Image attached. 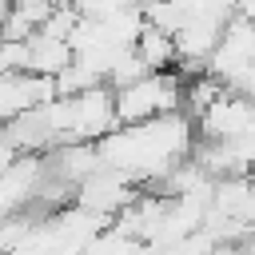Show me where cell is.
Wrapping results in <instances>:
<instances>
[{"mask_svg":"<svg viewBox=\"0 0 255 255\" xmlns=\"http://www.w3.org/2000/svg\"><path fill=\"white\" fill-rule=\"evenodd\" d=\"M195 120L179 108V112H167V116H155V120H143V124H120L112 128L96 151H100V163L131 175L139 187H155L175 163H183L195 147Z\"/></svg>","mask_w":255,"mask_h":255,"instance_id":"6da1fadb","label":"cell"},{"mask_svg":"<svg viewBox=\"0 0 255 255\" xmlns=\"http://www.w3.org/2000/svg\"><path fill=\"white\" fill-rule=\"evenodd\" d=\"M48 116L52 128L60 135V143H100L112 128H120L116 120V96L108 84L88 88L80 96H56L48 100Z\"/></svg>","mask_w":255,"mask_h":255,"instance_id":"7a4b0ae2","label":"cell"},{"mask_svg":"<svg viewBox=\"0 0 255 255\" xmlns=\"http://www.w3.org/2000/svg\"><path fill=\"white\" fill-rule=\"evenodd\" d=\"M112 96H116V120L120 124H143V120H155V116L183 108V76L175 68L143 72L139 80H131L128 88H120Z\"/></svg>","mask_w":255,"mask_h":255,"instance_id":"3957f363","label":"cell"},{"mask_svg":"<svg viewBox=\"0 0 255 255\" xmlns=\"http://www.w3.org/2000/svg\"><path fill=\"white\" fill-rule=\"evenodd\" d=\"M143 187L131 179V175H124V171H116V167H108V163H100L84 183H76V195H72V203L76 207H84V211H92L96 219H104V223H112L135 195H139Z\"/></svg>","mask_w":255,"mask_h":255,"instance_id":"277c9868","label":"cell"},{"mask_svg":"<svg viewBox=\"0 0 255 255\" xmlns=\"http://www.w3.org/2000/svg\"><path fill=\"white\" fill-rule=\"evenodd\" d=\"M255 64V16H231L223 24V36L207 60V76H215L223 88H235L243 80V72Z\"/></svg>","mask_w":255,"mask_h":255,"instance_id":"5b68a950","label":"cell"},{"mask_svg":"<svg viewBox=\"0 0 255 255\" xmlns=\"http://www.w3.org/2000/svg\"><path fill=\"white\" fill-rule=\"evenodd\" d=\"M44 167H48V175L76 187L100 167V151H96V143H60V147L44 151Z\"/></svg>","mask_w":255,"mask_h":255,"instance_id":"8992f818","label":"cell"},{"mask_svg":"<svg viewBox=\"0 0 255 255\" xmlns=\"http://www.w3.org/2000/svg\"><path fill=\"white\" fill-rule=\"evenodd\" d=\"M68 64H72V44H68L64 36H56V32H48V28H36V32L28 36V72L56 80Z\"/></svg>","mask_w":255,"mask_h":255,"instance_id":"52a82bcc","label":"cell"},{"mask_svg":"<svg viewBox=\"0 0 255 255\" xmlns=\"http://www.w3.org/2000/svg\"><path fill=\"white\" fill-rule=\"evenodd\" d=\"M135 56L143 60L147 72H167V68H179V48H175V36L171 32H159V28H143L135 36Z\"/></svg>","mask_w":255,"mask_h":255,"instance_id":"ba28073f","label":"cell"}]
</instances>
